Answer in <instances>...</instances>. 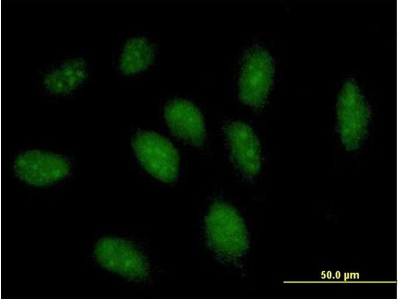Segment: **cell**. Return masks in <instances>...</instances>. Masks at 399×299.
<instances>
[{"mask_svg": "<svg viewBox=\"0 0 399 299\" xmlns=\"http://www.w3.org/2000/svg\"><path fill=\"white\" fill-rule=\"evenodd\" d=\"M94 255L104 268L132 280H142L149 275L147 261L132 244L123 239L104 237L97 243Z\"/></svg>", "mask_w": 399, "mask_h": 299, "instance_id": "8992f818", "label": "cell"}, {"mask_svg": "<svg viewBox=\"0 0 399 299\" xmlns=\"http://www.w3.org/2000/svg\"><path fill=\"white\" fill-rule=\"evenodd\" d=\"M164 116L176 136L195 146L203 144L205 139L204 120L193 103L185 99H173L166 105Z\"/></svg>", "mask_w": 399, "mask_h": 299, "instance_id": "9c48e42d", "label": "cell"}, {"mask_svg": "<svg viewBox=\"0 0 399 299\" xmlns=\"http://www.w3.org/2000/svg\"><path fill=\"white\" fill-rule=\"evenodd\" d=\"M274 73L273 61L263 47L254 46L244 54L239 80V96L245 104L260 108L265 104Z\"/></svg>", "mask_w": 399, "mask_h": 299, "instance_id": "3957f363", "label": "cell"}, {"mask_svg": "<svg viewBox=\"0 0 399 299\" xmlns=\"http://www.w3.org/2000/svg\"><path fill=\"white\" fill-rule=\"evenodd\" d=\"M92 74L91 62L87 56L67 55L39 69L36 85L45 95L65 98L75 95L89 86Z\"/></svg>", "mask_w": 399, "mask_h": 299, "instance_id": "6da1fadb", "label": "cell"}, {"mask_svg": "<svg viewBox=\"0 0 399 299\" xmlns=\"http://www.w3.org/2000/svg\"><path fill=\"white\" fill-rule=\"evenodd\" d=\"M225 133L232 158L240 171L248 177L255 176L261 167L259 141L252 128L239 121L227 125Z\"/></svg>", "mask_w": 399, "mask_h": 299, "instance_id": "ba28073f", "label": "cell"}, {"mask_svg": "<svg viewBox=\"0 0 399 299\" xmlns=\"http://www.w3.org/2000/svg\"><path fill=\"white\" fill-rule=\"evenodd\" d=\"M16 176L28 185L41 187L67 177L71 164L63 155L46 150H30L16 156L13 163Z\"/></svg>", "mask_w": 399, "mask_h": 299, "instance_id": "5b68a950", "label": "cell"}, {"mask_svg": "<svg viewBox=\"0 0 399 299\" xmlns=\"http://www.w3.org/2000/svg\"><path fill=\"white\" fill-rule=\"evenodd\" d=\"M132 147L140 163L150 174L165 182L175 181L179 155L168 139L155 132H140L134 138Z\"/></svg>", "mask_w": 399, "mask_h": 299, "instance_id": "277c9868", "label": "cell"}, {"mask_svg": "<svg viewBox=\"0 0 399 299\" xmlns=\"http://www.w3.org/2000/svg\"><path fill=\"white\" fill-rule=\"evenodd\" d=\"M339 130L343 142L351 149L360 145L368 122V109L356 85L348 83L338 105Z\"/></svg>", "mask_w": 399, "mask_h": 299, "instance_id": "52a82bcc", "label": "cell"}, {"mask_svg": "<svg viewBox=\"0 0 399 299\" xmlns=\"http://www.w3.org/2000/svg\"><path fill=\"white\" fill-rule=\"evenodd\" d=\"M206 231L211 247L224 257H240L248 248L245 225L236 210L223 202L214 203L205 218Z\"/></svg>", "mask_w": 399, "mask_h": 299, "instance_id": "7a4b0ae2", "label": "cell"}, {"mask_svg": "<svg viewBox=\"0 0 399 299\" xmlns=\"http://www.w3.org/2000/svg\"><path fill=\"white\" fill-rule=\"evenodd\" d=\"M155 49L152 43L143 36L127 40L119 56L118 67L126 75L137 73L147 69L153 62Z\"/></svg>", "mask_w": 399, "mask_h": 299, "instance_id": "30bf717a", "label": "cell"}]
</instances>
